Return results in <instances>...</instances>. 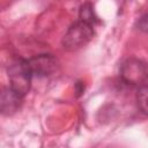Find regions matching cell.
<instances>
[{
	"label": "cell",
	"mask_w": 148,
	"mask_h": 148,
	"mask_svg": "<svg viewBox=\"0 0 148 148\" xmlns=\"http://www.w3.org/2000/svg\"><path fill=\"white\" fill-rule=\"evenodd\" d=\"M23 97L15 92L10 87H7L2 90L1 99H0V108L3 114H12L16 112L22 103Z\"/></svg>",
	"instance_id": "5"
},
{
	"label": "cell",
	"mask_w": 148,
	"mask_h": 148,
	"mask_svg": "<svg viewBox=\"0 0 148 148\" xmlns=\"http://www.w3.org/2000/svg\"><path fill=\"white\" fill-rule=\"evenodd\" d=\"M136 27H138L139 30H141V31L148 34V14L142 15V16L138 20V22H136Z\"/></svg>",
	"instance_id": "8"
},
{
	"label": "cell",
	"mask_w": 148,
	"mask_h": 148,
	"mask_svg": "<svg viewBox=\"0 0 148 148\" xmlns=\"http://www.w3.org/2000/svg\"><path fill=\"white\" fill-rule=\"evenodd\" d=\"M136 104L140 111L148 116V84L139 87L136 92Z\"/></svg>",
	"instance_id": "7"
},
{
	"label": "cell",
	"mask_w": 148,
	"mask_h": 148,
	"mask_svg": "<svg viewBox=\"0 0 148 148\" xmlns=\"http://www.w3.org/2000/svg\"><path fill=\"white\" fill-rule=\"evenodd\" d=\"M79 15H80V21H83V22H86V23H88V24H90V25H92V27H94V24L98 21V20H97V16H96V14H95L94 7H92V5L89 3V2H86V3H83V5L80 7V13H79Z\"/></svg>",
	"instance_id": "6"
},
{
	"label": "cell",
	"mask_w": 148,
	"mask_h": 148,
	"mask_svg": "<svg viewBox=\"0 0 148 148\" xmlns=\"http://www.w3.org/2000/svg\"><path fill=\"white\" fill-rule=\"evenodd\" d=\"M27 61L32 76H47L58 68L57 59L52 54H38Z\"/></svg>",
	"instance_id": "4"
},
{
	"label": "cell",
	"mask_w": 148,
	"mask_h": 148,
	"mask_svg": "<svg viewBox=\"0 0 148 148\" xmlns=\"http://www.w3.org/2000/svg\"><path fill=\"white\" fill-rule=\"evenodd\" d=\"M120 77L132 86H143L148 79V65L138 58L126 59L120 67Z\"/></svg>",
	"instance_id": "3"
},
{
	"label": "cell",
	"mask_w": 148,
	"mask_h": 148,
	"mask_svg": "<svg viewBox=\"0 0 148 148\" xmlns=\"http://www.w3.org/2000/svg\"><path fill=\"white\" fill-rule=\"evenodd\" d=\"M8 77L9 87L20 96L24 97L30 89V82L32 77L28 61L24 59L14 60L8 66Z\"/></svg>",
	"instance_id": "2"
},
{
	"label": "cell",
	"mask_w": 148,
	"mask_h": 148,
	"mask_svg": "<svg viewBox=\"0 0 148 148\" xmlns=\"http://www.w3.org/2000/svg\"><path fill=\"white\" fill-rule=\"evenodd\" d=\"M94 37V27L83 22H74L62 37V46L67 51H75L87 45Z\"/></svg>",
	"instance_id": "1"
}]
</instances>
